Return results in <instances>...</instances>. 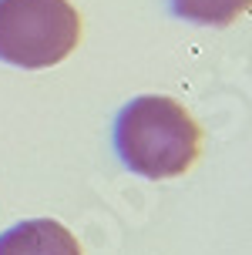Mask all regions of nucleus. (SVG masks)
Returning <instances> with one entry per match:
<instances>
[{"mask_svg": "<svg viewBox=\"0 0 252 255\" xmlns=\"http://www.w3.org/2000/svg\"><path fill=\"white\" fill-rule=\"evenodd\" d=\"M114 151L141 178H175L199 154V125L172 98L141 94L114 118Z\"/></svg>", "mask_w": 252, "mask_h": 255, "instance_id": "nucleus-1", "label": "nucleus"}, {"mask_svg": "<svg viewBox=\"0 0 252 255\" xmlns=\"http://www.w3.org/2000/svg\"><path fill=\"white\" fill-rule=\"evenodd\" d=\"M81 20L67 0H0V61L40 71L77 47Z\"/></svg>", "mask_w": 252, "mask_h": 255, "instance_id": "nucleus-2", "label": "nucleus"}, {"mask_svg": "<svg viewBox=\"0 0 252 255\" xmlns=\"http://www.w3.org/2000/svg\"><path fill=\"white\" fill-rule=\"evenodd\" d=\"M0 255H81V245L54 218H27L0 235Z\"/></svg>", "mask_w": 252, "mask_h": 255, "instance_id": "nucleus-3", "label": "nucleus"}, {"mask_svg": "<svg viewBox=\"0 0 252 255\" xmlns=\"http://www.w3.org/2000/svg\"><path fill=\"white\" fill-rule=\"evenodd\" d=\"M175 17L202 27H226L252 10V0H168Z\"/></svg>", "mask_w": 252, "mask_h": 255, "instance_id": "nucleus-4", "label": "nucleus"}]
</instances>
